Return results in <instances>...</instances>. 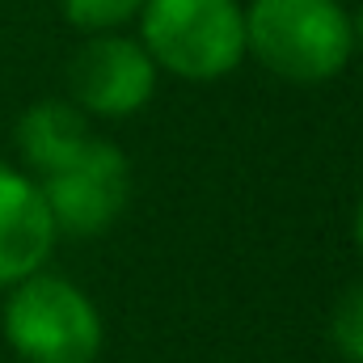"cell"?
<instances>
[{
    "instance_id": "9",
    "label": "cell",
    "mask_w": 363,
    "mask_h": 363,
    "mask_svg": "<svg viewBox=\"0 0 363 363\" xmlns=\"http://www.w3.org/2000/svg\"><path fill=\"white\" fill-rule=\"evenodd\" d=\"M60 4H64L68 26H77L85 34H106V30H118L131 17H140V9L148 0H60Z\"/></svg>"
},
{
    "instance_id": "10",
    "label": "cell",
    "mask_w": 363,
    "mask_h": 363,
    "mask_svg": "<svg viewBox=\"0 0 363 363\" xmlns=\"http://www.w3.org/2000/svg\"><path fill=\"white\" fill-rule=\"evenodd\" d=\"M351 34H355V51H363V9L351 17Z\"/></svg>"
},
{
    "instance_id": "7",
    "label": "cell",
    "mask_w": 363,
    "mask_h": 363,
    "mask_svg": "<svg viewBox=\"0 0 363 363\" xmlns=\"http://www.w3.org/2000/svg\"><path fill=\"white\" fill-rule=\"evenodd\" d=\"M85 144H89V114L64 97L34 101L17 123V152L38 178L72 161Z\"/></svg>"
},
{
    "instance_id": "5",
    "label": "cell",
    "mask_w": 363,
    "mask_h": 363,
    "mask_svg": "<svg viewBox=\"0 0 363 363\" xmlns=\"http://www.w3.org/2000/svg\"><path fill=\"white\" fill-rule=\"evenodd\" d=\"M157 64L140 38L127 34H93L68 64V93L72 101L97 118H127L144 110L157 93Z\"/></svg>"
},
{
    "instance_id": "8",
    "label": "cell",
    "mask_w": 363,
    "mask_h": 363,
    "mask_svg": "<svg viewBox=\"0 0 363 363\" xmlns=\"http://www.w3.org/2000/svg\"><path fill=\"white\" fill-rule=\"evenodd\" d=\"M330 342L342 363H363V283L338 296L330 313Z\"/></svg>"
},
{
    "instance_id": "3",
    "label": "cell",
    "mask_w": 363,
    "mask_h": 363,
    "mask_svg": "<svg viewBox=\"0 0 363 363\" xmlns=\"http://www.w3.org/2000/svg\"><path fill=\"white\" fill-rule=\"evenodd\" d=\"M140 43L157 72L207 85L245 60V9L237 0H148L140 9Z\"/></svg>"
},
{
    "instance_id": "1",
    "label": "cell",
    "mask_w": 363,
    "mask_h": 363,
    "mask_svg": "<svg viewBox=\"0 0 363 363\" xmlns=\"http://www.w3.org/2000/svg\"><path fill=\"white\" fill-rule=\"evenodd\" d=\"M245 55L291 85L334 81L351 55V13L338 0H254L245 9Z\"/></svg>"
},
{
    "instance_id": "4",
    "label": "cell",
    "mask_w": 363,
    "mask_h": 363,
    "mask_svg": "<svg viewBox=\"0 0 363 363\" xmlns=\"http://www.w3.org/2000/svg\"><path fill=\"white\" fill-rule=\"evenodd\" d=\"M60 237H101L131 199L127 152L110 140L89 135V144L38 182Z\"/></svg>"
},
{
    "instance_id": "11",
    "label": "cell",
    "mask_w": 363,
    "mask_h": 363,
    "mask_svg": "<svg viewBox=\"0 0 363 363\" xmlns=\"http://www.w3.org/2000/svg\"><path fill=\"white\" fill-rule=\"evenodd\" d=\"M355 245H359V254H363V199H359V207H355Z\"/></svg>"
},
{
    "instance_id": "2",
    "label": "cell",
    "mask_w": 363,
    "mask_h": 363,
    "mask_svg": "<svg viewBox=\"0 0 363 363\" xmlns=\"http://www.w3.org/2000/svg\"><path fill=\"white\" fill-rule=\"evenodd\" d=\"M0 330L21 363H93L101 355L97 304L72 279L51 271H34L9 287Z\"/></svg>"
},
{
    "instance_id": "6",
    "label": "cell",
    "mask_w": 363,
    "mask_h": 363,
    "mask_svg": "<svg viewBox=\"0 0 363 363\" xmlns=\"http://www.w3.org/2000/svg\"><path fill=\"white\" fill-rule=\"evenodd\" d=\"M55 241L60 233L38 182L0 161V287L43 271L55 254Z\"/></svg>"
}]
</instances>
